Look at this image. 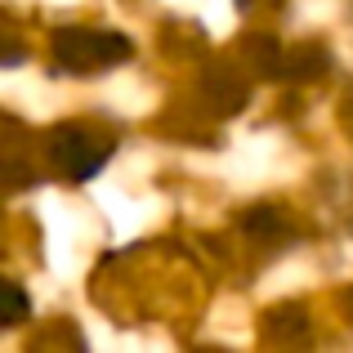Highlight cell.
<instances>
[{
    "label": "cell",
    "instance_id": "6da1fadb",
    "mask_svg": "<svg viewBox=\"0 0 353 353\" xmlns=\"http://www.w3.org/2000/svg\"><path fill=\"white\" fill-rule=\"evenodd\" d=\"M130 54H134V45L121 32H94V27L54 32V63H59V72H72V77H94L112 63H125Z\"/></svg>",
    "mask_w": 353,
    "mask_h": 353
},
{
    "label": "cell",
    "instance_id": "7a4b0ae2",
    "mask_svg": "<svg viewBox=\"0 0 353 353\" xmlns=\"http://www.w3.org/2000/svg\"><path fill=\"white\" fill-rule=\"evenodd\" d=\"M112 157V139L90 134L85 125H59L50 134V161L63 179H94Z\"/></svg>",
    "mask_w": 353,
    "mask_h": 353
},
{
    "label": "cell",
    "instance_id": "3957f363",
    "mask_svg": "<svg viewBox=\"0 0 353 353\" xmlns=\"http://www.w3.org/2000/svg\"><path fill=\"white\" fill-rule=\"evenodd\" d=\"M327 68H331V54L322 45H291V50H282V77L295 81V85L327 77Z\"/></svg>",
    "mask_w": 353,
    "mask_h": 353
},
{
    "label": "cell",
    "instance_id": "277c9868",
    "mask_svg": "<svg viewBox=\"0 0 353 353\" xmlns=\"http://www.w3.org/2000/svg\"><path fill=\"white\" fill-rule=\"evenodd\" d=\"M201 94L210 99V108H219L224 117L241 112V103H246V81H237L228 68H215L206 72V81H201Z\"/></svg>",
    "mask_w": 353,
    "mask_h": 353
},
{
    "label": "cell",
    "instance_id": "5b68a950",
    "mask_svg": "<svg viewBox=\"0 0 353 353\" xmlns=\"http://www.w3.org/2000/svg\"><path fill=\"white\" fill-rule=\"evenodd\" d=\"M241 54L250 59V68H255L259 77H282V45H277L273 36H246V41H241Z\"/></svg>",
    "mask_w": 353,
    "mask_h": 353
},
{
    "label": "cell",
    "instance_id": "8992f818",
    "mask_svg": "<svg viewBox=\"0 0 353 353\" xmlns=\"http://www.w3.org/2000/svg\"><path fill=\"white\" fill-rule=\"evenodd\" d=\"M32 318V300H27V291L18 282H9V277H0V331L5 327H18V322Z\"/></svg>",
    "mask_w": 353,
    "mask_h": 353
},
{
    "label": "cell",
    "instance_id": "52a82bcc",
    "mask_svg": "<svg viewBox=\"0 0 353 353\" xmlns=\"http://www.w3.org/2000/svg\"><path fill=\"white\" fill-rule=\"evenodd\" d=\"M282 331H286V336H304V309H300V304H286V309H273V313H268V336H282Z\"/></svg>",
    "mask_w": 353,
    "mask_h": 353
},
{
    "label": "cell",
    "instance_id": "ba28073f",
    "mask_svg": "<svg viewBox=\"0 0 353 353\" xmlns=\"http://www.w3.org/2000/svg\"><path fill=\"white\" fill-rule=\"evenodd\" d=\"M246 233H259V237H268V233H282V219H277L268 206H255V210L246 215Z\"/></svg>",
    "mask_w": 353,
    "mask_h": 353
},
{
    "label": "cell",
    "instance_id": "9c48e42d",
    "mask_svg": "<svg viewBox=\"0 0 353 353\" xmlns=\"http://www.w3.org/2000/svg\"><path fill=\"white\" fill-rule=\"evenodd\" d=\"M27 183H32V174H27V165H18V161H0V192L27 188Z\"/></svg>",
    "mask_w": 353,
    "mask_h": 353
},
{
    "label": "cell",
    "instance_id": "30bf717a",
    "mask_svg": "<svg viewBox=\"0 0 353 353\" xmlns=\"http://www.w3.org/2000/svg\"><path fill=\"white\" fill-rule=\"evenodd\" d=\"M340 304H345V313H349V322H353V291H345V295H340Z\"/></svg>",
    "mask_w": 353,
    "mask_h": 353
}]
</instances>
